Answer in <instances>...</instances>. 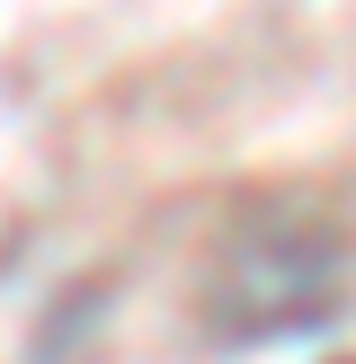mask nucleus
<instances>
[{"label":"nucleus","instance_id":"1","mask_svg":"<svg viewBox=\"0 0 356 364\" xmlns=\"http://www.w3.org/2000/svg\"><path fill=\"white\" fill-rule=\"evenodd\" d=\"M338 284H347V249H338L330 223L294 213V223H241L223 249H214L205 276V320L231 338V347H267V338L320 329L338 311Z\"/></svg>","mask_w":356,"mask_h":364}]
</instances>
